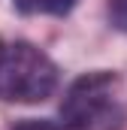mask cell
<instances>
[{
  "instance_id": "obj_1",
  "label": "cell",
  "mask_w": 127,
  "mask_h": 130,
  "mask_svg": "<svg viewBox=\"0 0 127 130\" xmlns=\"http://www.w3.org/2000/svg\"><path fill=\"white\" fill-rule=\"evenodd\" d=\"M61 121L67 130H124L127 103L121 76L112 70L79 76L64 94Z\"/></svg>"
},
{
  "instance_id": "obj_2",
  "label": "cell",
  "mask_w": 127,
  "mask_h": 130,
  "mask_svg": "<svg viewBox=\"0 0 127 130\" xmlns=\"http://www.w3.org/2000/svg\"><path fill=\"white\" fill-rule=\"evenodd\" d=\"M55 61L33 42H12L0 61V100L6 103H42L58 88Z\"/></svg>"
},
{
  "instance_id": "obj_3",
  "label": "cell",
  "mask_w": 127,
  "mask_h": 130,
  "mask_svg": "<svg viewBox=\"0 0 127 130\" xmlns=\"http://www.w3.org/2000/svg\"><path fill=\"white\" fill-rule=\"evenodd\" d=\"M79 0H12L21 15H70Z\"/></svg>"
},
{
  "instance_id": "obj_4",
  "label": "cell",
  "mask_w": 127,
  "mask_h": 130,
  "mask_svg": "<svg viewBox=\"0 0 127 130\" xmlns=\"http://www.w3.org/2000/svg\"><path fill=\"white\" fill-rule=\"evenodd\" d=\"M109 24L127 33V0H109Z\"/></svg>"
},
{
  "instance_id": "obj_5",
  "label": "cell",
  "mask_w": 127,
  "mask_h": 130,
  "mask_svg": "<svg viewBox=\"0 0 127 130\" xmlns=\"http://www.w3.org/2000/svg\"><path fill=\"white\" fill-rule=\"evenodd\" d=\"M12 130H64V127L55 124V121H45V118H24V121H18Z\"/></svg>"
},
{
  "instance_id": "obj_6",
  "label": "cell",
  "mask_w": 127,
  "mask_h": 130,
  "mask_svg": "<svg viewBox=\"0 0 127 130\" xmlns=\"http://www.w3.org/2000/svg\"><path fill=\"white\" fill-rule=\"evenodd\" d=\"M3 55H6V42L0 39V61H3Z\"/></svg>"
}]
</instances>
